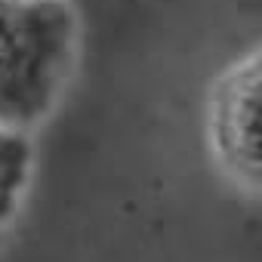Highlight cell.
Wrapping results in <instances>:
<instances>
[{"label": "cell", "mask_w": 262, "mask_h": 262, "mask_svg": "<svg viewBox=\"0 0 262 262\" xmlns=\"http://www.w3.org/2000/svg\"><path fill=\"white\" fill-rule=\"evenodd\" d=\"M259 56L234 62L210 93V139L222 170L247 188L259 185Z\"/></svg>", "instance_id": "7a4b0ae2"}, {"label": "cell", "mask_w": 262, "mask_h": 262, "mask_svg": "<svg viewBox=\"0 0 262 262\" xmlns=\"http://www.w3.org/2000/svg\"><path fill=\"white\" fill-rule=\"evenodd\" d=\"M28 170H31L28 136L0 129V234L7 231L10 219L16 216V207L28 185Z\"/></svg>", "instance_id": "3957f363"}, {"label": "cell", "mask_w": 262, "mask_h": 262, "mask_svg": "<svg viewBox=\"0 0 262 262\" xmlns=\"http://www.w3.org/2000/svg\"><path fill=\"white\" fill-rule=\"evenodd\" d=\"M68 0H0V129L28 136L53 111L77 59Z\"/></svg>", "instance_id": "6da1fadb"}]
</instances>
